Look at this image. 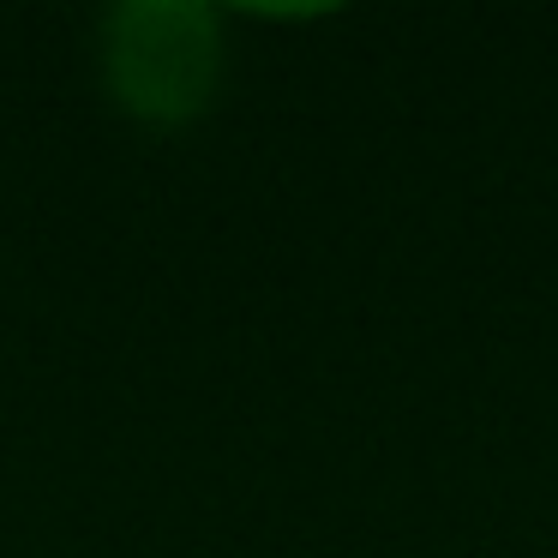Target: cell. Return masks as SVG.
Instances as JSON below:
<instances>
[{"mask_svg":"<svg viewBox=\"0 0 558 558\" xmlns=\"http://www.w3.org/2000/svg\"><path fill=\"white\" fill-rule=\"evenodd\" d=\"M102 78L150 126H181L217 102L222 25L205 0H121L102 19Z\"/></svg>","mask_w":558,"mask_h":558,"instance_id":"6da1fadb","label":"cell"}]
</instances>
